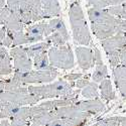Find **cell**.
I'll return each mask as SVG.
<instances>
[{"label": "cell", "instance_id": "cell-1", "mask_svg": "<svg viewBox=\"0 0 126 126\" xmlns=\"http://www.w3.org/2000/svg\"><path fill=\"white\" fill-rule=\"evenodd\" d=\"M88 16L93 33L100 40L117 32H126V20L112 15L106 8L91 7L88 9Z\"/></svg>", "mask_w": 126, "mask_h": 126}, {"label": "cell", "instance_id": "cell-2", "mask_svg": "<svg viewBox=\"0 0 126 126\" xmlns=\"http://www.w3.org/2000/svg\"><path fill=\"white\" fill-rule=\"evenodd\" d=\"M6 3L24 25L45 19L40 0H7Z\"/></svg>", "mask_w": 126, "mask_h": 126}, {"label": "cell", "instance_id": "cell-3", "mask_svg": "<svg viewBox=\"0 0 126 126\" xmlns=\"http://www.w3.org/2000/svg\"><path fill=\"white\" fill-rule=\"evenodd\" d=\"M69 17L75 44L86 47L89 46L91 44V34L87 26L84 12L78 2H73L71 4Z\"/></svg>", "mask_w": 126, "mask_h": 126}, {"label": "cell", "instance_id": "cell-4", "mask_svg": "<svg viewBox=\"0 0 126 126\" xmlns=\"http://www.w3.org/2000/svg\"><path fill=\"white\" fill-rule=\"evenodd\" d=\"M28 92L36 95L43 99H49V98H57L63 97L65 95L72 93L73 86L71 83L67 82L65 79H60L56 82H52L47 85L41 86H28Z\"/></svg>", "mask_w": 126, "mask_h": 126}, {"label": "cell", "instance_id": "cell-5", "mask_svg": "<svg viewBox=\"0 0 126 126\" xmlns=\"http://www.w3.org/2000/svg\"><path fill=\"white\" fill-rule=\"evenodd\" d=\"M49 64L51 67L70 70L75 66L74 55L70 45H65L63 47H50L47 51Z\"/></svg>", "mask_w": 126, "mask_h": 126}, {"label": "cell", "instance_id": "cell-6", "mask_svg": "<svg viewBox=\"0 0 126 126\" xmlns=\"http://www.w3.org/2000/svg\"><path fill=\"white\" fill-rule=\"evenodd\" d=\"M59 76L56 68L50 70H30L28 72H14V77L24 84H44L50 83Z\"/></svg>", "mask_w": 126, "mask_h": 126}, {"label": "cell", "instance_id": "cell-7", "mask_svg": "<svg viewBox=\"0 0 126 126\" xmlns=\"http://www.w3.org/2000/svg\"><path fill=\"white\" fill-rule=\"evenodd\" d=\"M41 100L40 97L33 95L31 93H16L11 91H2L0 93V101L9 102L17 106H26L33 105Z\"/></svg>", "mask_w": 126, "mask_h": 126}, {"label": "cell", "instance_id": "cell-8", "mask_svg": "<svg viewBox=\"0 0 126 126\" xmlns=\"http://www.w3.org/2000/svg\"><path fill=\"white\" fill-rule=\"evenodd\" d=\"M10 57L14 61V72H28L32 69L33 63L27 56L25 48L21 46L14 47L10 50Z\"/></svg>", "mask_w": 126, "mask_h": 126}, {"label": "cell", "instance_id": "cell-9", "mask_svg": "<svg viewBox=\"0 0 126 126\" xmlns=\"http://www.w3.org/2000/svg\"><path fill=\"white\" fill-rule=\"evenodd\" d=\"M101 44L107 56L119 54L120 49L126 45V32H117L108 38L101 40Z\"/></svg>", "mask_w": 126, "mask_h": 126}, {"label": "cell", "instance_id": "cell-10", "mask_svg": "<svg viewBox=\"0 0 126 126\" xmlns=\"http://www.w3.org/2000/svg\"><path fill=\"white\" fill-rule=\"evenodd\" d=\"M80 89L73 91L72 93L68 94V95H65L63 97H60V99L57 100H49V101H46L40 103V106L45 107L47 110H54L57 109L59 107H63V106H68V105H72L78 101V97L80 94Z\"/></svg>", "mask_w": 126, "mask_h": 126}, {"label": "cell", "instance_id": "cell-11", "mask_svg": "<svg viewBox=\"0 0 126 126\" xmlns=\"http://www.w3.org/2000/svg\"><path fill=\"white\" fill-rule=\"evenodd\" d=\"M76 56L79 67L86 71L94 66V52L90 47H78L76 48Z\"/></svg>", "mask_w": 126, "mask_h": 126}, {"label": "cell", "instance_id": "cell-12", "mask_svg": "<svg viewBox=\"0 0 126 126\" xmlns=\"http://www.w3.org/2000/svg\"><path fill=\"white\" fill-rule=\"evenodd\" d=\"M94 64L96 66V69L92 75V79L93 82L98 84L102 82L104 79L108 78V70L107 67L104 65L101 57V52L97 47L94 48Z\"/></svg>", "mask_w": 126, "mask_h": 126}, {"label": "cell", "instance_id": "cell-13", "mask_svg": "<svg viewBox=\"0 0 126 126\" xmlns=\"http://www.w3.org/2000/svg\"><path fill=\"white\" fill-rule=\"evenodd\" d=\"M58 114L59 118H80V119H87L91 116V114L79 110L74 104L68 105V106L59 107L54 109Z\"/></svg>", "mask_w": 126, "mask_h": 126}, {"label": "cell", "instance_id": "cell-14", "mask_svg": "<svg viewBox=\"0 0 126 126\" xmlns=\"http://www.w3.org/2000/svg\"><path fill=\"white\" fill-rule=\"evenodd\" d=\"M74 105L79 110L87 112L91 115L100 113L105 108L104 103L99 98L89 99V100H86V101H77L76 103H74Z\"/></svg>", "mask_w": 126, "mask_h": 126}, {"label": "cell", "instance_id": "cell-15", "mask_svg": "<svg viewBox=\"0 0 126 126\" xmlns=\"http://www.w3.org/2000/svg\"><path fill=\"white\" fill-rule=\"evenodd\" d=\"M47 23L41 22V23H36L32 24L26 27V37L28 44H33L37 43V41H43L45 39V28H46Z\"/></svg>", "mask_w": 126, "mask_h": 126}, {"label": "cell", "instance_id": "cell-16", "mask_svg": "<svg viewBox=\"0 0 126 126\" xmlns=\"http://www.w3.org/2000/svg\"><path fill=\"white\" fill-rule=\"evenodd\" d=\"M54 31H58L63 36H64L67 40L70 39V35L67 30V27L65 25L64 20L62 18H52L49 20V22L47 23L46 28H45V37L48 36L50 33H52Z\"/></svg>", "mask_w": 126, "mask_h": 126}, {"label": "cell", "instance_id": "cell-17", "mask_svg": "<svg viewBox=\"0 0 126 126\" xmlns=\"http://www.w3.org/2000/svg\"><path fill=\"white\" fill-rule=\"evenodd\" d=\"M114 81L122 97L126 98V66L118 65L113 69Z\"/></svg>", "mask_w": 126, "mask_h": 126}, {"label": "cell", "instance_id": "cell-18", "mask_svg": "<svg viewBox=\"0 0 126 126\" xmlns=\"http://www.w3.org/2000/svg\"><path fill=\"white\" fill-rule=\"evenodd\" d=\"M45 18H51L61 15V6L58 0H40Z\"/></svg>", "mask_w": 126, "mask_h": 126}, {"label": "cell", "instance_id": "cell-19", "mask_svg": "<svg viewBox=\"0 0 126 126\" xmlns=\"http://www.w3.org/2000/svg\"><path fill=\"white\" fill-rule=\"evenodd\" d=\"M58 118H59V116H58V114L56 113L55 110H47V111H46L44 113H41L39 115H36V116H34L30 121L32 122V123L39 124L41 126H46L47 124H48L52 120H56Z\"/></svg>", "mask_w": 126, "mask_h": 126}, {"label": "cell", "instance_id": "cell-20", "mask_svg": "<svg viewBox=\"0 0 126 126\" xmlns=\"http://www.w3.org/2000/svg\"><path fill=\"white\" fill-rule=\"evenodd\" d=\"M86 121L87 119L80 118H58L52 120L46 126H83Z\"/></svg>", "mask_w": 126, "mask_h": 126}, {"label": "cell", "instance_id": "cell-21", "mask_svg": "<svg viewBox=\"0 0 126 126\" xmlns=\"http://www.w3.org/2000/svg\"><path fill=\"white\" fill-rule=\"evenodd\" d=\"M51 47V44L47 40H45V41H40L38 44H35V45H32V46H29L27 47H24L25 48V51L29 58H34L36 55L40 54L43 51H47L49 47Z\"/></svg>", "mask_w": 126, "mask_h": 126}, {"label": "cell", "instance_id": "cell-22", "mask_svg": "<svg viewBox=\"0 0 126 126\" xmlns=\"http://www.w3.org/2000/svg\"><path fill=\"white\" fill-rule=\"evenodd\" d=\"M100 93H101V97L105 100H114L116 98V95H115V92L112 89V85H111V81L106 78L104 79L102 82H100Z\"/></svg>", "mask_w": 126, "mask_h": 126}, {"label": "cell", "instance_id": "cell-23", "mask_svg": "<svg viewBox=\"0 0 126 126\" xmlns=\"http://www.w3.org/2000/svg\"><path fill=\"white\" fill-rule=\"evenodd\" d=\"M3 25L6 27V29L11 31H22L24 29V24L20 21L18 16L15 15L13 12L10 13Z\"/></svg>", "mask_w": 126, "mask_h": 126}, {"label": "cell", "instance_id": "cell-24", "mask_svg": "<svg viewBox=\"0 0 126 126\" xmlns=\"http://www.w3.org/2000/svg\"><path fill=\"white\" fill-rule=\"evenodd\" d=\"M33 66L36 70H50L54 68L49 64V60L47 51L40 52V54L36 55L33 58Z\"/></svg>", "mask_w": 126, "mask_h": 126}, {"label": "cell", "instance_id": "cell-25", "mask_svg": "<svg viewBox=\"0 0 126 126\" xmlns=\"http://www.w3.org/2000/svg\"><path fill=\"white\" fill-rule=\"evenodd\" d=\"M98 85L95 82H90L86 87H84L81 91V94L83 97L86 99H95L99 98V93H98Z\"/></svg>", "mask_w": 126, "mask_h": 126}, {"label": "cell", "instance_id": "cell-26", "mask_svg": "<svg viewBox=\"0 0 126 126\" xmlns=\"http://www.w3.org/2000/svg\"><path fill=\"white\" fill-rule=\"evenodd\" d=\"M46 40L49 41L54 47H63L68 44V40L60 32H58V31H54V32L50 33L48 36H47Z\"/></svg>", "mask_w": 126, "mask_h": 126}, {"label": "cell", "instance_id": "cell-27", "mask_svg": "<svg viewBox=\"0 0 126 126\" xmlns=\"http://www.w3.org/2000/svg\"><path fill=\"white\" fill-rule=\"evenodd\" d=\"M8 30V29H7ZM10 34L12 36V39H13V43H12V47H18V46H22V45H25V44H28L27 41V37H26V34L25 32L22 31H11V30H8Z\"/></svg>", "mask_w": 126, "mask_h": 126}, {"label": "cell", "instance_id": "cell-28", "mask_svg": "<svg viewBox=\"0 0 126 126\" xmlns=\"http://www.w3.org/2000/svg\"><path fill=\"white\" fill-rule=\"evenodd\" d=\"M11 73H12L11 57H10V55H8L0 60V76L10 75Z\"/></svg>", "mask_w": 126, "mask_h": 126}, {"label": "cell", "instance_id": "cell-29", "mask_svg": "<svg viewBox=\"0 0 126 126\" xmlns=\"http://www.w3.org/2000/svg\"><path fill=\"white\" fill-rule=\"evenodd\" d=\"M120 121V116H114V117H108L104 118L94 124L92 126H118Z\"/></svg>", "mask_w": 126, "mask_h": 126}, {"label": "cell", "instance_id": "cell-30", "mask_svg": "<svg viewBox=\"0 0 126 126\" xmlns=\"http://www.w3.org/2000/svg\"><path fill=\"white\" fill-rule=\"evenodd\" d=\"M88 3L93 7L106 8L113 5V0H87Z\"/></svg>", "mask_w": 126, "mask_h": 126}, {"label": "cell", "instance_id": "cell-31", "mask_svg": "<svg viewBox=\"0 0 126 126\" xmlns=\"http://www.w3.org/2000/svg\"><path fill=\"white\" fill-rule=\"evenodd\" d=\"M89 83H90V81L88 80V77L84 76L83 78L77 80V82H76V87H77L78 89H83L84 87H86Z\"/></svg>", "mask_w": 126, "mask_h": 126}, {"label": "cell", "instance_id": "cell-32", "mask_svg": "<svg viewBox=\"0 0 126 126\" xmlns=\"http://www.w3.org/2000/svg\"><path fill=\"white\" fill-rule=\"evenodd\" d=\"M83 77H84L83 74L77 73V74H69V75H66L64 77V79L67 80V81H69V82H75V81H77V80H79V79H81Z\"/></svg>", "mask_w": 126, "mask_h": 126}, {"label": "cell", "instance_id": "cell-33", "mask_svg": "<svg viewBox=\"0 0 126 126\" xmlns=\"http://www.w3.org/2000/svg\"><path fill=\"white\" fill-rule=\"evenodd\" d=\"M12 43H13L12 36H11V34H10L9 31L7 30L6 31V36L3 40V43H2V46H4L5 47H12Z\"/></svg>", "mask_w": 126, "mask_h": 126}, {"label": "cell", "instance_id": "cell-34", "mask_svg": "<svg viewBox=\"0 0 126 126\" xmlns=\"http://www.w3.org/2000/svg\"><path fill=\"white\" fill-rule=\"evenodd\" d=\"M119 61H120V65L126 66V45L119 51Z\"/></svg>", "mask_w": 126, "mask_h": 126}, {"label": "cell", "instance_id": "cell-35", "mask_svg": "<svg viewBox=\"0 0 126 126\" xmlns=\"http://www.w3.org/2000/svg\"><path fill=\"white\" fill-rule=\"evenodd\" d=\"M29 121L25 120H19V119H11L10 126H28Z\"/></svg>", "mask_w": 126, "mask_h": 126}, {"label": "cell", "instance_id": "cell-36", "mask_svg": "<svg viewBox=\"0 0 126 126\" xmlns=\"http://www.w3.org/2000/svg\"><path fill=\"white\" fill-rule=\"evenodd\" d=\"M6 31H7V29H6V27L4 25L2 27H0V45H2L3 40H4L5 36H6Z\"/></svg>", "mask_w": 126, "mask_h": 126}, {"label": "cell", "instance_id": "cell-37", "mask_svg": "<svg viewBox=\"0 0 126 126\" xmlns=\"http://www.w3.org/2000/svg\"><path fill=\"white\" fill-rule=\"evenodd\" d=\"M8 55L9 54H8V51L6 50L5 47L2 46V45H0V60H1L2 58H4V57H6V56H8Z\"/></svg>", "mask_w": 126, "mask_h": 126}, {"label": "cell", "instance_id": "cell-38", "mask_svg": "<svg viewBox=\"0 0 126 126\" xmlns=\"http://www.w3.org/2000/svg\"><path fill=\"white\" fill-rule=\"evenodd\" d=\"M118 126H126V117H120V121H119Z\"/></svg>", "mask_w": 126, "mask_h": 126}, {"label": "cell", "instance_id": "cell-39", "mask_svg": "<svg viewBox=\"0 0 126 126\" xmlns=\"http://www.w3.org/2000/svg\"><path fill=\"white\" fill-rule=\"evenodd\" d=\"M0 126H10V123H9V121L5 118V119H3L1 122H0Z\"/></svg>", "mask_w": 126, "mask_h": 126}, {"label": "cell", "instance_id": "cell-40", "mask_svg": "<svg viewBox=\"0 0 126 126\" xmlns=\"http://www.w3.org/2000/svg\"><path fill=\"white\" fill-rule=\"evenodd\" d=\"M123 3H126V0H113V5L123 4Z\"/></svg>", "mask_w": 126, "mask_h": 126}, {"label": "cell", "instance_id": "cell-41", "mask_svg": "<svg viewBox=\"0 0 126 126\" xmlns=\"http://www.w3.org/2000/svg\"><path fill=\"white\" fill-rule=\"evenodd\" d=\"M4 87H5V81H0V93L4 91Z\"/></svg>", "mask_w": 126, "mask_h": 126}, {"label": "cell", "instance_id": "cell-42", "mask_svg": "<svg viewBox=\"0 0 126 126\" xmlns=\"http://www.w3.org/2000/svg\"><path fill=\"white\" fill-rule=\"evenodd\" d=\"M5 4H6V1H5V0H0V8L4 7Z\"/></svg>", "mask_w": 126, "mask_h": 126}, {"label": "cell", "instance_id": "cell-43", "mask_svg": "<svg viewBox=\"0 0 126 126\" xmlns=\"http://www.w3.org/2000/svg\"><path fill=\"white\" fill-rule=\"evenodd\" d=\"M30 126H41V125H39V124H36V123H32Z\"/></svg>", "mask_w": 126, "mask_h": 126}]
</instances>
